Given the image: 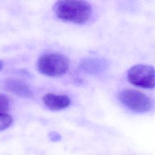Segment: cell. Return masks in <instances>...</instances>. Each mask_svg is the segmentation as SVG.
<instances>
[{
	"instance_id": "3",
	"label": "cell",
	"mask_w": 155,
	"mask_h": 155,
	"mask_svg": "<svg viewBox=\"0 0 155 155\" xmlns=\"http://www.w3.org/2000/svg\"><path fill=\"white\" fill-rule=\"evenodd\" d=\"M119 101L129 110L136 113H144L151 110L152 102L145 94L135 90L127 89L118 94Z\"/></svg>"
},
{
	"instance_id": "10",
	"label": "cell",
	"mask_w": 155,
	"mask_h": 155,
	"mask_svg": "<svg viewBox=\"0 0 155 155\" xmlns=\"http://www.w3.org/2000/svg\"><path fill=\"white\" fill-rule=\"evenodd\" d=\"M48 137L52 142H59L61 139V136L58 133L55 131L50 133L48 134Z\"/></svg>"
},
{
	"instance_id": "6",
	"label": "cell",
	"mask_w": 155,
	"mask_h": 155,
	"mask_svg": "<svg viewBox=\"0 0 155 155\" xmlns=\"http://www.w3.org/2000/svg\"><path fill=\"white\" fill-rule=\"evenodd\" d=\"M4 88L21 97H30L32 96L31 91L24 82L16 79H7L4 82Z\"/></svg>"
},
{
	"instance_id": "11",
	"label": "cell",
	"mask_w": 155,
	"mask_h": 155,
	"mask_svg": "<svg viewBox=\"0 0 155 155\" xmlns=\"http://www.w3.org/2000/svg\"><path fill=\"white\" fill-rule=\"evenodd\" d=\"M3 67V64H2V62L1 61H0V71L1 70V69Z\"/></svg>"
},
{
	"instance_id": "1",
	"label": "cell",
	"mask_w": 155,
	"mask_h": 155,
	"mask_svg": "<svg viewBox=\"0 0 155 155\" xmlns=\"http://www.w3.org/2000/svg\"><path fill=\"white\" fill-rule=\"evenodd\" d=\"M53 11L56 17L62 21L83 24L90 18L92 7L85 1L64 0L54 3Z\"/></svg>"
},
{
	"instance_id": "4",
	"label": "cell",
	"mask_w": 155,
	"mask_h": 155,
	"mask_svg": "<svg viewBox=\"0 0 155 155\" xmlns=\"http://www.w3.org/2000/svg\"><path fill=\"white\" fill-rule=\"evenodd\" d=\"M129 82L135 86L143 88H153L154 87V69L145 64H137L131 67L127 72Z\"/></svg>"
},
{
	"instance_id": "7",
	"label": "cell",
	"mask_w": 155,
	"mask_h": 155,
	"mask_svg": "<svg viewBox=\"0 0 155 155\" xmlns=\"http://www.w3.org/2000/svg\"><path fill=\"white\" fill-rule=\"evenodd\" d=\"M105 68V62L101 59H89L82 63V68L90 73H97Z\"/></svg>"
},
{
	"instance_id": "2",
	"label": "cell",
	"mask_w": 155,
	"mask_h": 155,
	"mask_svg": "<svg viewBox=\"0 0 155 155\" xmlns=\"http://www.w3.org/2000/svg\"><path fill=\"white\" fill-rule=\"evenodd\" d=\"M69 68L67 58L60 53H48L42 55L37 63L38 70L50 77H59L65 74Z\"/></svg>"
},
{
	"instance_id": "5",
	"label": "cell",
	"mask_w": 155,
	"mask_h": 155,
	"mask_svg": "<svg viewBox=\"0 0 155 155\" xmlns=\"http://www.w3.org/2000/svg\"><path fill=\"white\" fill-rule=\"evenodd\" d=\"M42 101L45 106L50 110L59 111L67 108L71 103L70 97L65 94H55L48 93L45 94Z\"/></svg>"
},
{
	"instance_id": "9",
	"label": "cell",
	"mask_w": 155,
	"mask_h": 155,
	"mask_svg": "<svg viewBox=\"0 0 155 155\" xmlns=\"http://www.w3.org/2000/svg\"><path fill=\"white\" fill-rule=\"evenodd\" d=\"M9 108V100L4 94L0 93V113H7Z\"/></svg>"
},
{
	"instance_id": "8",
	"label": "cell",
	"mask_w": 155,
	"mask_h": 155,
	"mask_svg": "<svg viewBox=\"0 0 155 155\" xmlns=\"http://www.w3.org/2000/svg\"><path fill=\"white\" fill-rule=\"evenodd\" d=\"M13 122V118L7 113H0V131L8 128Z\"/></svg>"
}]
</instances>
